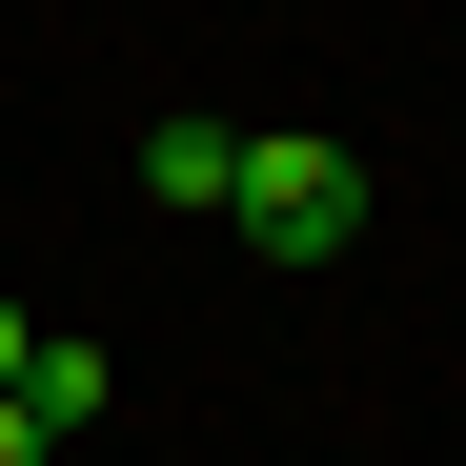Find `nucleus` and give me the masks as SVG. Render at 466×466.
<instances>
[{
  "instance_id": "nucleus-1",
  "label": "nucleus",
  "mask_w": 466,
  "mask_h": 466,
  "mask_svg": "<svg viewBox=\"0 0 466 466\" xmlns=\"http://www.w3.org/2000/svg\"><path fill=\"white\" fill-rule=\"evenodd\" d=\"M223 244L345 264V244H365V163H345V142H244V163H223Z\"/></svg>"
},
{
  "instance_id": "nucleus-2",
  "label": "nucleus",
  "mask_w": 466,
  "mask_h": 466,
  "mask_svg": "<svg viewBox=\"0 0 466 466\" xmlns=\"http://www.w3.org/2000/svg\"><path fill=\"white\" fill-rule=\"evenodd\" d=\"M0 406H21V426H102V345H82V325H41V345H21V385H0Z\"/></svg>"
},
{
  "instance_id": "nucleus-3",
  "label": "nucleus",
  "mask_w": 466,
  "mask_h": 466,
  "mask_svg": "<svg viewBox=\"0 0 466 466\" xmlns=\"http://www.w3.org/2000/svg\"><path fill=\"white\" fill-rule=\"evenodd\" d=\"M223 163H244V142H223V122H163V142H142V183H163L183 223H223Z\"/></svg>"
},
{
  "instance_id": "nucleus-4",
  "label": "nucleus",
  "mask_w": 466,
  "mask_h": 466,
  "mask_svg": "<svg viewBox=\"0 0 466 466\" xmlns=\"http://www.w3.org/2000/svg\"><path fill=\"white\" fill-rule=\"evenodd\" d=\"M21 345H41V325H21V304H0V385H21Z\"/></svg>"
},
{
  "instance_id": "nucleus-5",
  "label": "nucleus",
  "mask_w": 466,
  "mask_h": 466,
  "mask_svg": "<svg viewBox=\"0 0 466 466\" xmlns=\"http://www.w3.org/2000/svg\"><path fill=\"white\" fill-rule=\"evenodd\" d=\"M0 466H41V426H21V406H0Z\"/></svg>"
}]
</instances>
